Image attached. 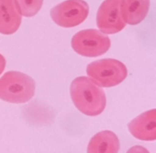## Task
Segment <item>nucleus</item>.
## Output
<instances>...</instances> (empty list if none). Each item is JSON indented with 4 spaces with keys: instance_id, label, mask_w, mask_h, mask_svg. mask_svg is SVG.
Masks as SVG:
<instances>
[{
    "instance_id": "f257e3e1",
    "label": "nucleus",
    "mask_w": 156,
    "mask_h": 153,
    "mask_svg": "<svg viewBox=\"0 0 156 153\" xmlns=\"http://www.w3.org/2000/svg\"><path fill=\"white\" fill-rule=\"evenodd\" d=\"M74 106L87 116H98L106 107V95L101 86L86 76L75 78L70 86Z\"/></svg>"
},
{
    "instance_id": "f03ea898",
    "label": "nucleus",
    "mask_w": 156,
    "mask_h": 153,
    "mask_svg": "<svg viewBox=\"0 0 156 153\" xmlns=\"http://www.w3.org/2000/svg\"><path fill=\"white\" fill-rule=\"evenodd\" d=\"M35 82L29 75L10 71L0 78V99L9 103L22 104L33 99Z\"/></svg>"
},
{
    "instance_id": "7ed1b4c3",
    "label": "nucleus",
    "mask_w": 156,
    "mask_h": 153,
    "mask_svg": "<svg viewBox=\"0 0 156 153\" xmlns=\"http://www.w3.org/2000/svg\"><path fill=\"white\" fill-rule=\"evenodd\" d=\"M88 77L101 87L118 85L127 77L126 65L114 59H102L89 63L87 67Z\"/></svg>"
},
{
    "instance_id": "20e7f679",
    "label": "nucleus",
    "mask_w": 156,
    "mask_h": 153,
    "mask_svg": "<svg viewBox=\"0 0 156 153\" xmlns=\"http://www.w3.org/2000/svg\"><path fill=\"white\" fill-rule=\"evenodd\" d=\"M111 47L107 34L96 29H86L78 32L72 38L73 49L81 56L95 58L106 53Z\"/></svg>"
},
{
    "instance_id": "39448f33",
    "label": "nucleus",
    "mask_w": 156,
    "mask_h": 153,
    "mask_svg": "<svg viewBox=\"0 0 156 153\" xmlns=\"http://www.w3.org/2000/svg\"><path fill=\"white\" fill-rule=\"evenodd\" d=\"M89 7L84 0H66L50 10L53 22L61 27L72 28L81 24L88 16Z\"/></svg>"
},
{
    "instance_id": "423d86ee",
    "label": "nucleus",
    "mask_w": 156,
    "mask_h": 153,
    "mask_svg": "<svg viewBox=\"0 0 156 153\" xmlns=\"http://www.w3.org/2000/svg\"><path fill=\"white\" fill-rule=\"evenodd\" d=\"M124 0H104L98 9L97 26L105 34L121 32L126 25L123 11Z\"/></svg>"
},
{
    "instance_id": "0eeeda50",
    "label": "nucleus",
    "mask_w": 156,
    "mask_h": 153,
    "mask_svg": "<svg viewBox=\"0 0 156 153\" xmlns=\"http://www.w3.org/2000/svg\"><path fill=\"white\" fill-rule=\"evenodd\" d=\"M131 135L142 141L156 140V109L147 110L128 123Z\"/></svg>"
},
{
    "instance_id": "6e6552de",
    "label": "nucleus",
    "mask_w": 156,
    "mask_h": 153,
    "mask_svg": "<svg viewBox=\"0 0 156 153\" xmlns=\"http://www.w3.org/2000/svg\"><path fill=\"white\" fill-rule=\"evenodd\" d=\"M22 16L17 0H0V33H16L21 26Z\"/></svg>"
},
{
    "instance_id": "1a4fd4ad",
    "label": "nucleus",
    "mask_w": 156,
    "mask_h": 153,
    "mask_svg": "<svg viewBox=\"0 0 156 153\" xmlns=\"http://www.w3.org/2000/svg\"><path fill=\"white\" fill-rule=\"evenodd\" d=\"M120 141L115 134L106 130L99 132L90 139L87 153H118Z\"/></svg>"
},
{
    "instance_id": "9d476101",
    "label": "nucleus",
    "mask_w": 156,
    "mask_h": 153,
    "mask_svg": "<svg viewBox=\"0 0 156 153\" xmlns=\"http://www.w3.org/2000/svg\"><path fill=\"white\" fill-rule=\"evenodd\" d=\"M150 9V0H124L123 11L126 24L136 25L146 18Z\"/></svg>"
},
{
    "instance_id": "9b49d317",
    "label": "nucleus",
    "mask_w": 156,
    "mask_h": 153,
    "mask_svg": "<svg viewBox=\"0 0 156 153\" xmlns=\"http://www.w3.org/2000/svg\"><path fill=\"white\" fill-rule=\"evenodd\" d=\"M44 0H17L21 13L24 17H33L41 9Z\"/></svg>"
},
{
    "instance_id": "f8f14e48",
    "label": "nucleus",
    "mask_w": 156,
    "mask_h": 153,
    "mask_svg": "<svg viewBox=\"0 0 156 153\" xmlns=\"http://www.w3.org/2000/svg\"><path fill=\"white\" fill-rule=\"evenodd\" d=\"M126 153H150L147 148L142 146H134L130 148Z\"/></svg>"
},
{
    "instance_id": "ddd939ff",
    "label": "nucleus",
    "mask_w": 156,
    "mask_h": 153,
    "mask_svg": "<svg viewBox=\"0 0 156 153\" xmlns=\"http://www.w3.org/2000/svg\"><path fill=\"white\" fill-rule=\"evenodd\" d=\"M5 67H6V60H5L4 57L0 54V74L4 71Z\"/></svg>"
}]
</instances>
